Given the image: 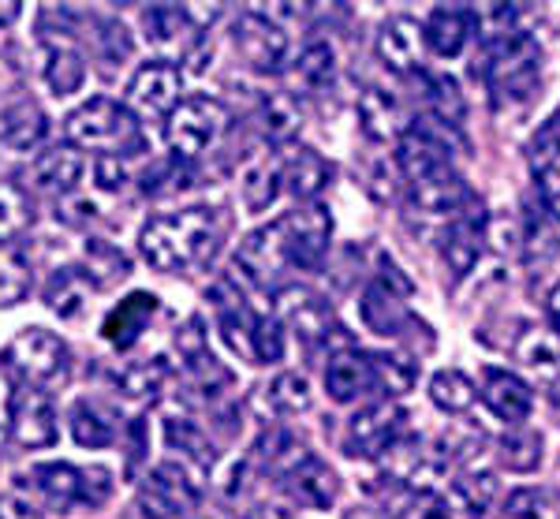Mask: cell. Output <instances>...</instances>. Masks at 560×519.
Returning a JSON list of instances; mask_svg holds the SVG:
<instances>
[{
	"label": "cell",
	"mask_w": 560,
	"mask_h": 519,
	"mask_svg": "<svg viewBox=\"0 0 560 519\" xmlns=\"http://www.w3.org/2000/svg\"><path fill=\"white\" fill-rule=\"evenodd\" d=\"M453 494H456L459 505L467 508V512L482 516L486 508L493 505V497H497V478L490 475V471H478V475H464V478H456Z\"/></svg>",
	"instance_id": "bcb514c9"
},
{
	"label": "cell",
	"mask_w": 560,
	"mask_h": 519,
	"mask_svg": "<svg viewBox=\"0 0 560 519\" xmlns=\"http://www.w3.org/2000/svg\"><path fill=\"white\" fill-rule=\"evenodd\" d=\"M86 79V60L83 53L75 49V42L68 34L60 38H45V83L57 97H68L83 86Z\"/></svg>",
	"instance_id": "f1b7e54d"
},
{
	"label": "cell",
	"mask_w": 560,
	"mask_h": 519,
	"mask_svg": "<svg viewBox=\"0 0 560 519\" xmlns=\"http://www.w3.org/2000/svg\"><path fill=\"white\" fill-rule=\"evenodd\" d=\"M430 400L441 407V412L448 415H464L467 407L478 400V389L475 381L464 374V370H438V374L430 378Z\"/></svg>",
	"instance_id": "8d00e7d4"
},
{
	"label": "cell",
	"mask_w": 560,
	"mask_h": 519,
	"mask_svg": "<svg viewBox=\"0 0 560 519\" xmlns=\"http://www.w3.org/2000/svg\"><path fill=\"white\" fill-rule=\"evenodd\" d=\"M478 396H482V404L509 426H520L523 418L530 415V407H535V393H530L527 381L520 374H509V370H497V367H490L482 374Z\"/></svg>",
	"instance_id": "cb8c5ba5"
},
{
	"label": "cell",
	"mask_w": 560,
	"mask_h": 519,
	"mask_svg": "<svg viewBox=\"0 0 560 519\" xmlns=\"http://www.w3.org/2000/svg\"><path fill=\"white\" fill-rule=\"evenodd\" d=\"M173 378V362L165 355H153L147 362H135V367L124 370L116 378V389H120L124 400H135V404H147V400H158L165 381Z\"/></svg>",
	"instance_id": "1f68e13d"
},
{
	"label": "cell",
	"mask_w": 560,
	"mask_h": 519,
	"mask_svg": "<svg viewBox=\"0 0 560 519\" xmlns=\"http://www.w3.org/2000/svg\"><path fill=\"white\" fill-rule=\"evenodd\" d=\"M20 15V4H0V26H8Z\"/></svg>",
	"instance_id": "f5cc1de1"
},
{
	"label": "cell",
	"mask_w": 560,
	"mask_h": 519,
	"mask_svg": "<svg viewBox=\"0 0 560 519\" xmlns=\"http://www.w3.org/2000/svg\"><path fill=\"white\" fill-rule=\"evenodd\" d=\"M31 482L38 486V494L49 500L52 508L68 512L71 505H86L97 508L105 505L108 494H113V475L105 468H75L68 460L57 463H34L31 468Z\"/></svg>",
	"instance_id": "8992f818"
},
{
	"label": "cell",
	"mask_w": 560,
	"mask_h": 519,
	"mask_svg": "<svg viewBox=\"0 0 560 519\" xmlns=\"http://www.w3.org/2000/svg\"><path fill=\"white\" fill-rule=\"evenodd\" d=\"M501 460L509 471H535L541 460V437L527 430L509 434L501 441Z\"/></svg>",
	"instance_id": "f6af8a7d"
},
{
	"label": "cell",
	"mask_w": 560,
	"mask_h": 519,
	"mask_svg": "<svg viewBox=\"0 0 560 519\" xmlns=\"http://www.w3.org/2000/svg\"><path fill=\"white\" fill-rule=\"evenodd\" d=\"M0 519H45V516L23 497H0Z\"/></svg>",
	"instance_id": "f907efd6"
},
{
	"label": "cell",
	"mask_w": 560,
	"mask_h": 519,
	"mask_svg": "<svg viewBox=\"0 0 560 519\" xmlns=\"http://www.w3.org/2000/svg\"><path fill=\"white\" fill-rule=\"evenodd\" d=\"M153 314H158V296H153V291H131V296H124L120 303L105 314V325H102L105 341L113 344V348L128 351L131 344L147 333Z\"/></svg>",
	"instance_id": "d4e9b609"
},
{
	"label": "cell",
	"mask_w": 560,
	"mask_h": 519,
	"mask_svg": "<svg viewBox=\"0 0 560 519\" xmlns=\"http://www.w3.org/2000/svg\"><path fill=\"white\" fill-rule=\"evenodd\" d=\"M266 396L280 415H300L311 407V385H306L303 374H277L269 381Z\"/></svg>",
	"instance_id": "7bdbcfd3"
},
{
	"label": "cell",
	"mask_w": 560,
	"mask_h": 519,
	"mask_svg": "<svg viewBox=\"0 0 560 519\" xmlns=\"http://www.w3.org/2000/svg\"><path fill=\"white\" fill-rule=\"evenodd\" d=\"M396 519H453L448 516V500L430 494V489H411L396 505Z\"/></svg>",
	"instance_id": "7dc6e473"
},
{
	"label": "cell",
	"mask_w": 560,
	"mask_h": 519,
	"mask_svg": "<svg viewBox=\"0 0 560 519\" xmlns=\"http://www.w3.org/2000/svg\"><path fill=\"white\" fill-rule=\"evenodd\" d=\"M258 519H292V516H288L284 508H266V512H261Z\"/></svg>",
	"instance_id": "db71d44e"
},
{
	"label": "cell",
	"mask_w": 560,
	"mask_h": 519,
	"mask_svg": "<svg viewBox=\"0 0 560 519\" xmlns=\"http://www.w3.org/2000/svg\"><path fill=\"white\" fill-rule=\"evenodd\" d=\"M482 221H486L482 209H475V214H464V217H456V221H448L445 232H441V262L453 273V280H464L467 273L475 269L478 254H482V240H486Z\"/></svg>",
	"instance_id": "603a6c76"
},
{
	"label": "cell",
	"mask_w": 560,
	"mask_h": 519,
	"mask_svg": "<svg viewBox=\"0 0 560 519\" xmlns=\"http://www.w3.org/2000/svg\"><path fill=\"white\" fill-rule=\"evenodd\" d=\"M83 169L86 161L75 146H52V150L38 153V161L31 165V184L38 191H49V195H68V191L79 187Z\"/></svg>",
	"instance_id": "4316f807"
},
{
	"label": "cell",
	"mask_w": 560,
	"mask_h": 519,
	"mask_svg": "<svg viewBox=\"0 0 560 519\" xmlns=\"http://www.w3.org/2000/svg\"><path fill=\"white\" fill-rule=\"evenodd\" d=\"M546 311H549V322L557 325V333H560V285L549 291V299H546Z\"/></svg>",
	"instance_id": "816d5d0a"
},
{
	"label": "cell",
	"mask_w": 560,
	"mask_h": 519,
	"mask_svg": "<svg viewBox=\"0 0 560 519\" xmlns=\"http://www.w3.org/2000/svg\"><path fill=\"white\" fill-rule=\"evenodd\" d=\"M404 437V412L393 400L359 407L345 426V452L355 460H377L388 452V445Z\"/></svg>",
	"instance_id": "5bb4252c"
},
{
	"label": "cell",
	"mask_w": 560,
	"mask_h": 519,
	"mask_svg": "<svg viewBox=\"0 0 560 519\" xmlns=\"http://www.w3.org/2000/svg\"><path fill=\"white\" fill-rule=\"evenodd\" d=\"M179 90H184V76L173 60L158 57L147 60L128 83V102L131 108H139L142 116H165L179 105Z\"/></svg>",
	"instance_id": "2e32d148"
},
{
	"label": "cell",
	"mask_w": 560,
	"mask_h": 519,
	"mask_svg": "<svg viewBox=\"0 0 560 519\" xmlns=\"http://www.w3.org/2000/svg\"><path fill=\"white\" fill-rule=\"evenodd\" d=\"M280 165V187H288L295 198H318L332 180V165L322 158V153L306 150V146H292Z\"/></svg>",
	"instance_id": "484cf974"
},
{
	"label": "cell",
	"mask_w": 560,
	"mask_h": 519,
	"mask_svg": "<svg viewBox=\"0 0 560 519\" xmlns=\"http://www.w3.org/2000/svg\"><path fill=\"white\" fill-rule=\"evenodd\" d=\"M250 362H280L284 359V333H280V322L273 314H258L255 318V330H250V348H247Z\"/></svg>",
	"instance_id": "b9f144b4"
},
{
	"label": "cell",
	"mask_w": 560,
	"mask_h": 519,
	"mask_svg": "<svg viewBox=\"0 0 560 519\" xmlns=\"http://www.w3.org/2000/svg\"><path fill=\"white\" fill-rule=\"evenodd\" d=\"M31 291V258L15 240H0V307H15Z\"/></svg>",
	"instance_id": "d590c367"
},
{
	"label": "cell",
	"mask_w": 560,
	"mask_h": 519,
	"mask_svg": "<svg viewBox=\"0 0 560 519\" xmlns=\"http://www.w3.org/2000/svg\"><path fill=\"white\" fill-rule=\"evenodd\" d=\"M456 127L441 124L438 116H422L404 127L400 142H396V169L408 176V184L415 180H427L433 172L453 169L456 158Z\"/></svg>",
	"instance_id": "52a82bcc"
},
{
	"label": "cell",
	"mask_w": 560,
	"mask_h": 519,
	"mask_svg": "<svg viewBox=\"0 0 560 519\" xmlns=\"http://www.w3.org/2000/svg\"><path fill=\"white\" fill-rule=\"evenodd\" d=\"M240 191H243V206H247L250 214L269 209L273 206V198L280 195V165L269 158L247 165V172H243V180H240Z\"/></svg>",
	"instance_id": "74e56055"
},
{
	"label": "cell",
	"mask_w": 560,
	"mask_h": 519,
	"mask_svg": "<svg viewBox=\"0 0 560 519\" xmlns=\"http://www.w3.org/2000/svg\"><path fill=\"white\" fill-rule=\"evenodd\" d=\"M221 127H224L221 102H213V97H206V94H195V97H184V102L168 113L165 139L173 146L176 158H198L206 146H213Z\"/></svg>",
	"instance_id": "8fae6325"
},
{
	"label": "cell",
	"mask_w": 560,
	"mask_h": 519,
	"mask_svg": "<svg viewBox=\"0 0 560 519\" xmlns=\"http://www.w3.org/2000/svg\"><path fill=\"white\" fill-rule=\"evenodd\" d=\"M0 370L8 374L12 385L38 389V393H52L60 389L71 374V351L52 330L31 325L20 336L4 344L0 351Z\"/></svg>",
	"instance_id": "277c9868"
},
{
	"label": "cell",
	"mask_w": 560,
	"mask_h": 519,
	"mask_svg": "<svg viewBox=\"0 0 560 519\" xmlns=\"http://www.w3.org/2000/svg\"><path fill=\"white\" fill-rule=\"evenodd\" d=\"M408 209L427 221H456V217L482 209V203L471 195V187L464 184L456 169H445L408 184Z\"/></svg>",
	"instance_id": "4fadbf2b"
},
{
	"label": "cell",
	"mask_w": 560,
	"mask_h": 519,
	"mask_svg": "<svg viewBox=\"0 0 560 519\" xmlns=\"http://www.w3.org/2000/svg\"><path fill=\"white\" fill-rule=\"evenodd\" d=\"M68 146H86V150H139L142 135L131 120L128 105L113 97H90L65 116Z\"/></svg>",
	"instance_id": "5b68a950"
},
{
	"label": "cell",
	"mask_w": 560,
	"mask_h": 519,
	"mask_svg": "<svg viewBox=\"0 0 560 519\" xmlns=\"http://www.w3.org/2000/svg\"><path fill=\"white\" fill-rule=\"evenodd\" d=\"M45 135H49V116L42 113L34 102H12L0 113V142L8 146V150H34V146L45 142Z\"/></svg>",
	"instance_id": "f546056e"
},
{
	"label": "cell",
	"mask_w": 560,
	"mask_h": 519,
	"mask_svg": "<svg viewBox=\"0 0 560 519\" xmlns=\"http://www.w3.org/2000/svg\"><path fill=\"white\" fill-rule=\"evenodd\" d=\"M90 291H94V280H90L83 269H75V266L57 269L49 277V285H45V307L60 318H75L83 311Z\"/></svg>",
	"instance_id": "d6a6232c"
},
{
	"label": "cell",
	"mask_w": 560,
	"mask_h": 519,
	"mask_svg": "<svg viewBox=\"0 0 560 519\" xmlns=\"http://www.w3.org/2000/svg\"><path fill=\"white\" fill-rule=\"evenodd\" d=\"M142 31H147V42L158 53H179V57H187L202 38V26L179 4H158L142 12Z\"/></svg>",
	"instance_id": "44dd1931"
},
{
	"label": "cell",
	"mask_w": 560,
	"mask_h": 519,
	"mask_svg": "<svg viewBox=\"0 0 560 519\" xmlns=\"http://www.w3.org/2000/svg\"><path fill=\"white\" fill-rule=\"evenodd\" d=\"M176 348H179V359H184L187 374L195 378L198 389H206V393H221V389L232 385V370L210 351V341H206V330H202L198 318H191V322L176 333Z\"/></svg>",
	"instance_id": "ffe728a7"
},
{
	"label": "cell",
	"mask_w": 560,
	"mask_h": 519,
	"mask_svg": "<svg viewBox=\"0 0 560 519\" xmlns=\"http://www.w3.org/2000/svg\"><path fill=\"white\" fill-rule=\"evenodd\" d=\"M232 42H236L240 57L250 64L261 76H273V71H284L288 57H292V38L280 26L273 15L258 12H243L236 20V31H232Z\"/></svg>",
	"instance_id": "30bf717a"
},
{
	"label": "cell",
	"mask_w": 560,
	"mask_h": 519,
	"mask_svg": "<svg viewBox=\"0 0 560 519\" xmlns=\"http://www.w3.org/2000/svg\"><path fill=\"white\" fill-rule=\"evenodd\" d=\"M165 437H168V449H176L179 457H187L198 468L210 471L217 463V452H213V441L195 418H184V415H168L165 418Z\"/></svg>",
	"instance_id": "836d02e7"
},
{
	"label": "cell",
	"mask_w": 560,
	"mask_h": 519,
	"mask_svg": "<svg viewBox=\"0 0 560 519\" xmlns=\"http://www.w3.org/2000/svg\"><path fill=\"white\" fill-rule=\"evenodd\" d=\"M0 460H4V426H0Z\"/></svg>",
	"instance_id": "11a10c76"
},
{
	"label": "cell",
	"mask_w": 560,
	"mask_h": 519,
	"mask_svg": "<svg viewBox=\"0 0 560 519\" xmlns=\"http://www.w3.org/2000/svg\"><path fill=\"white\" fill-rule=\"evenodd\" d=\"M198 500H202V489L176 460L158 463L139 486V508L150 519H179L195 512Z\"/></svg>",
	"instance_id": "7c38bea8"
},
{
	"label": "cell",
	"mask_w": 560,
	"mask_h": 519,
	"mask_svg": "<svg viewBox=\"0 0 560 519\" xmlns=\"http://www.w3.org/2000/svg\"><path fill=\"white\" fill-rule=\"evenodd\" d=\"M266 127H269V135H277V139H288V135L300 127V113H295V105L288 102V97H269Z\"/></svg>",
	"instance_id": "c3c4849f"
},
{
	"label": "cell",
	"mask_w": 560,
	"mask_h": 519,
	"mask_svg": "<svg viewBox=\"0 0 560 519\" xmlns=\"http://www.w3.org/2000/svg\"><path fill=\"white\" fill-rule=\"evenodd\" d=\"M280 475V486L292 494V500H300L306 508H329L337 500V475H332L329 463H322L314 452H300L288 468L277 471Z\"/></svg>",
	"instance_id": "ac0fdd59"
},
{
	"label": "cell",
	"mask_w": 560,
	"mask_h": 519,
	"mask_svg": "<svg viewBox=\"0 0 560 519\" xmlns=\"http://www.w3.org/2000/svg\"><path fill=\"white\" fill-rule=\"evenodd\" d=\"M71 437L83 449H113L116 445V415L97 400H75L71 404Z\"/></svg>",
	"instance_id": "4dcf8cb0"
},
{
	"label": "cell",
	"mask_w": 560,
	"mask_h": 519,
	"mask_svg": "<svg viewBox=\"0 0 560 519\" xmlns=\"http://www.w3.org/2000/svg\"><path fill=\"white\" fill-rule=\"evenodd\" d=\"M221 235L224 221L213 206H184L173 214L150 217L139 232V251L161 273H191L213 262Z\"/></svg>",
	"instance_id": "6da1fadb"
},
{
	"label": "cell",
	"mask_w": 560,
	"mask_h": 519,
	"mask_svg": "<svg viewBox=\"0 0 560 519\" xmlns=\"http://www.w3.org/2000/svg\"><path fill=\"white\" fill-rule=\"evenodd\" d=\"M415 381V367L400 355H370V351H337L325 367V393L337 404H355L370 393L404 396Z\"/></svg>",
	"instance_id": "3957f363"
},
{
	"label": "cell",
	"mask_w": 560,
	"mask_h": 519,
	"mask_svg": "<svg viewBox=\"0 0 560 519\" xmlns=\"http://www.w3.org/2000/svg\"><path fill=\"white\" fill-rule=\"evenodd\" d=\"M277 232V247L284 266L295 269H318L325 251H329V235H332V217L329 209L311 203L303 209H292L280 221H273Z\"/></svg>",
	"instance_id": "9c48e42d"
},
{
	"label": "cell",
	"mask_w": 560,
	"mask_h": 519,
	"mask_svg": "<svg viewBox=\"0 0 560 519\" xmlns=\"http://www.w3.org/2000/svg\"><path fill=\"white\" fill-rule=\"evenodd\" d=\"M277 311L292 322L295 336H300L306 348L329 344V336L340 330L337 318H332V307L325 303L322 296H314L311 288H280L277 291Z\"/></svg>",
	"instance_id": "e0dca14e"
},
{
	"label": "cell",
	"mask_w": 560,
	"mask_h": 519,
	"mask_svg": "<svg viewBox=\"0 0 560 519\" xmlns=\"http://www.w3.org/2000/svg\"><path fill=\"white\" fill-rule=\"evenodd\" d=\"M475 76L486 83L497 105L527 102L541 76V49L535 34L516 26V31L482 38V57L475 64Z\"/></svg>",
	"instance_id": "7a4b0ae2"
},
{
	"label": "cell",
	"mask_w": 560,
	"mask_h": 519,
	"mask_svg": "<svg viewBox=\"0 0 560 519\" xmlns=\"http://www.w3.org/2000/svg\"><path fill=\"white\" fill-rule=\"evenodd\" d=\"M408 299H411V285L404 280V273L388 262V266L366 285L363 299H359V314H363L366 330L377 336H404L408 330H427V325L411 314Z\"/></svg>",
	"instance_id": "ba28073f"
},
{
	"label": "cell",
	"mask_w": 560,
	"mask_h": 519,
	"mask_svg": "<svg viewBox=\"0 0 560 519\" xmlns=\"http://www.w3.org/2000/svg\"><path fill=\"white\" fill-rule=\"evenodd\" d=\"M8 426H12V437L23 449H49L60 434L57 407L49 404V393L23 385H15L12 396H8Z\"/></svg>",
	"instance_id": "9a60e30c"
},
{
	"label": "cell",
	"mask_w": 560,
	"mask_h": 519,
	"mask_svg": "<svg viewBox=\"0 0 560 519\" xmlns=\"http://www.w3.org/2000/svg\"><path fill=\"white\" fill-rule=\"evenodd\" d=\"M427 86H430L427 94L433 102V116L448 127H459V120H464V94H459V86L448 76H430Z\"/></svg>",
	"instance_id": "ee69618b"
},
{
	"label": "cell",
	"mask_w": 560,
	"mask_h": 519,
	"mask_svg": "<svg viewBox=\"0 0 560 519\" xmlns=\"http://www.w3.org/2000/svg\"><path fill=\"white\" fill-rule=\"evenodd\" d=\"M94 176H97V187L105 191H120L124 187V165L116 153H102V158L94 161Z\"/></svg>",
	"instance_id": "681fc988"
},
{
	"label": "cell",
	"mask_w": 560,
	"mask_h": 519,
	"mask_svg": "<svg viewBox=\"0 0 560 519\" xmlns=\"http://www.w3.org/2000/svg\"><path fill=\"white\" fill-rule=\"evenodd\" d=\"M527 161H530V176H535L541 206L560 221V113L549 116V120L538 127V135L530 139Z\"/></svg>",
	"instance_id": "d6986e66"
},
{
	"label": "cell",
	"mask_w": 560,
	"mask_h": 519,
	"mask_svg": "<svg viewBox=\"0 0 560 519\" xmlns=\"http://www.w3.org/2000/svg\"><path fill=\"white\" fill-rule=\"evenodd\" d=\"M337 76V53L329 42H311L295 60V83L306 90H325Z\"/></svg>",
	"instance_id": "ab89813d"
},
{
	"label": "cell",
	"mask_w": 560,
	"mask_h": 519,
	"mask_svg": "<svg viewBox=\"0 0 560 519\" xmlns=\"http://www.w3.org/2000/svg\"><path fill=\"white\" fill-rule=\"evenodd\" d=\"M422 49H427V38H422V23L411 20V15H393L382 34H377V57L388 71L396 76H411L422 64Z\"/></svg>",
	"instance_id": "7402d4cb"
},
{
	"label": "cell",
	"mask_w": 560,
	"mask_h": 519,
	"mask_svg": "<svg viewBox=\"0 0 560 519\" xmlns=\"http://www.w3.org/2000/svg\"><path fill=\"white\" fill-rule=\"evenodd\" d=\"M516 355L523 367L538 370V374H553V370H560V336L546 330H527L516 344Z\"/></svg>",
	"instance_id": "60d3db41"
},
{
	"label": "cell",
	"mask_w": 560,
	"mask_h": 519,
	"mask_svg": "<svg viewBox=\"0 0 560 519\" xmlns=\"http://www.w3.org/2000/svg\"><path fill=\"white\" fill-rule=\"evenodd\" d=\"M471 31H475V15L467 12V8H433L430 20L422 23V38H427L430 49L445 60L464 53Z\"/></svg>",
	"instance_id": "83f0119b"
},
{
	"label": "cell",
	"mask_w": 560,
	"mask_h": 519,
	"mask_svg": "<svg viewBox=\"0 0 560 519\" xmlns=\"http://www.w3.org/2000/svg\"><path fill=\"white\" fill-rule=\"evenodd\" d=\"M504 519H560V494L553 486H523L504 500Z\"/></svg>",
	"instance_id": "f35d334b"
},
{
	"label": "cell",
	"mask_w": 560,
	"mask_h": 519,
	"mask_svg": "<svg viewBox=\"0 0 560 519\" xmlns=\"http://www.w3.org/2000/svg\"><path fill=\"white\" fill-rule=\"evenodd\" d=\"M359 124L374 142H385L400 131V105H396L393 94H385L382 86H370L363 97H359Z\"/></svg>",
	"instance_id": "e575fe53"
}]
</instances>
